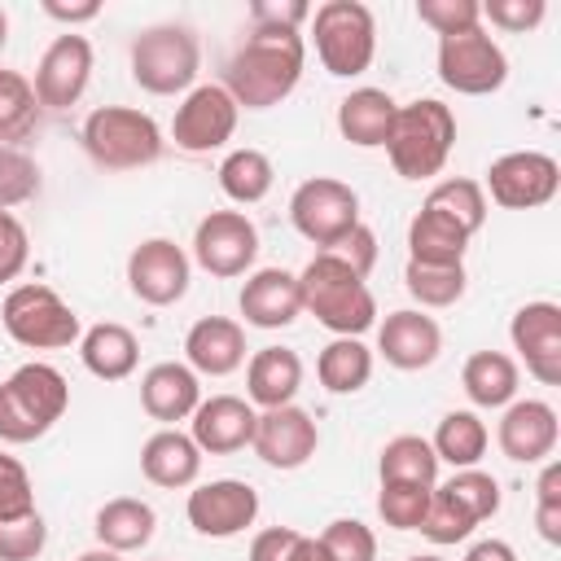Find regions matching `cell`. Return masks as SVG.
<instances>
[{
  "label": "cell",
  "instance_id": "obj_9",
  "mask_svg": "<svg viewBox=\"0 0 561 561\" xmlns=\"http://www.w3.org/2000/svg\"><path fill=\"white\" fill-rule=\"evenodd\" d=\"M289 224L320 250H337L359 224V193L333 175H311L289 197Z\"/></svg>",
  "mask_w": 561,
  "mask_h": 561
},
{
  "label": "cell",
  "instance_id": "obj_13",
  "mask_svg": "<svg viewBox=\"0 0 561 561\" xmlns=\"http://www.w3.org/2000/svg\"><path fill=\"white\" fill-rule=\"evenodd\" d=\"M237 118H241V110H237V101L228 96L224 83H197L175 105L171 140L184 153H215V149H224L232 140Z\"/></svg>",
  "mask_w": 561,
  "mask_h": 561
},
{
  "label": "cell",
  "instance_id": "obj_47",
  "mask_svg": "<svg viewBox=\"0 0 561 561\" xmlns=\"http://www.w3.org/2000/svg\"><path fill=\"white\" fill-rule=\"evenodd\" d=\"M535 526L543 543H561V465L543 460V473L535 482Z\"/></svg>",
  "mask_w": 561,
  "mask_h": 561
},
{
  "label": "cell",
  "instance_id": "obj_48",
  "mask_svg": "<svg viewBox=\"0 0 561 561\" xmlns=\"http://www.w3.org/2000/svg\"><path fill=\"white\" fill-rule=\"evenodd\" d=\"M31 263V237L13 210H0V285L18 280Z\"/></svg>",
  "mask_w": 561,
  "mask_h": 561
},
{
  "label": "cell",
  "instance_id": "obj_42",
  "mask_svg": "<svg viewBox=\"0 0 561 561\" xmlns=\"http://www.w3.org/2000/svg\"><path fill=\"white\" fill-rule=\"evenodd\" d=\"M316 543L324 548L329 561H377V535L359 517H333Z\"/></svg>",
  "mask_w": 561,
  "mask_h": 561
},
{
  "label": "cell",
  "instance_id": "obj_33",
  "mask_svg": "<svg viewBox=\"0 0 561 561\" xmlns=\"http://www.w3.org/2000/svg\"><path fill=\"white\" fill-rule=\"evenodd\" d=\"M381 482H412V486H438V456L430 438L421 434H394L377 456Z\"/></svg>",
  "mask_w": 561,
  "mask_h": 561
},
{
  "label": "cell",
  "instance_id": "obj_57",
  "mask_svg": "<svg viewBox=\"0 0 561 561\" xmlns=\"http://www.w3.org/2000/svg\"><path fill=\"white\" fill-rule=\"evenodd\" d=\"M4 44H9V13L0 9V53H4Z\"/></svg>",
  "mask_w": 561,
  "mask_h": 561
},
{
  "label": "cell",
  "instance_id": "obj_8",
  "mask_svg": "<svg viewBox=\"0 0 561 561\" xmlns=\"http://www.w3.org/2000/svg\"><path fill=\"white\" fill-rule=\"evenodd\" d=\"M0 324L26 351H66V346H75L83 337V324H79L75 307L53 285H39V280L13 285L4 294Z\"/></svg>",
  "mask_w": 561,
  "mask_h": 561
},
{
  "label": "cell",
  "instance_id": "obj_56",
  "mask_svg": "<svg viewBox=\"0 0 561 561\" xmlns=\"http://www.w3.org/2000/svg\"><path fill=\"white\" fill-rule=\"evenodd\" d=\"M75 561H123V557H118V552H110V548H101V543H96V548H88V552H79V557H75Z\"/></svg>",
  "mask_w": 561,
  "mask_h": 561
},
{
  "label": "cell",
  "instance_id": "obj_38",
  "mask_svg": "<svg viewBox=\"0 0 561 561\" xmlns=\"http://www.w3.org/2000/svg\"><path fill=\"white\" fill-rule=\"evenodd\" d=\"M425 206H434V210H443L447 219H456L469 237H473V232H482V224H486V193H482V184H478V180H469V175L438 180V184L430 188Z\"/></svg>",
  "mask_w": 561,
  "mask_h": 561
},
{
  "label": "cell",
  "instance_id": "obj_37",
  "mask_svg": "<svg viewBox=\"0 0 561 561\" xmlns=\"http://www.w3.org/2000/svg\"><path fill=\"white\" fill-rule=\"evenodd\" d=\"M39 123L35 88L22 70H0V145H22Z\"/></svg>",
  "mask_w": 561,
  "mask_h": 561
},
{
  "label": "cell",
  "instance_id": "obj_7",
  "mask_svg": "<svg viewBox=\"0 0 561 561\" xmlns=\"http://www.w3.org/2000/svg\"><path fill=\"white\" fill-rule=\"evenodd\" d=\"M311 39L316 57L333 79H355L377 57V18L359 0H324L311 9Z\"/></svg>",
  "mask_w": 561,
  "mask_h": 561
},
{
  "label": "cell",
  "instance_id": "obj_5",
  "mask_svg": "<svg viewBox=\"0 0 561 561\" xmlns=\"http://www.w3.org/2000/svg\"><path fill=\"white\" fill-rule=\"evenodd\" d=\"M83 153L105 167V171H140L153 167L167 149L162 127L153 123V114L136 110V105H96L83 118Z\"/></svg>",
  "mask_w": 561,
  "mask_h": 561
},
{
  "label": "cell",
  "instance_id": "obj_17",
  "mask_svg": "<svg viewBox=\"0 0 561 561\" xmlns=\"http://www.w3.org/2000/svg\"><path fill=\"white\" fill-rule=\"evenodd\" d=\"M513 351L526 359V373L543 386H561V307L539 298L513 311L508 320Z\"/></svg>",
  "mask_w": 561,
  "mask_h": 561
},
{
  "label": "cell",
  "instance_id": "obj_22",
  "mask_svg": "<svg viewBox=\"0 0 561 561\" xmlns=\"http://www.w3.org/2000/svg\"><path fill=\"white\" fill-rule=\"evenodd\" d=\"M237 307H241L250 329H285L302 316L298 276L285 272V267H259V272L245 276V285L237 294Z\"/></svg>",
  "mask_w": 561,
  "mask_h": 561
},
{
  "label": "cell",
  "instance_id": "obj_40",
  "mask_svg": "<svg viewBox=\"0 0 561 561\" xmlns=\"http://www.w3.org/2000/svg\"><path fill=\"white\" fill-rule=\"evenodd\" d=\"M434 486H412V482H381L377 491V513L390 530H421L425 508H430Z\"/></svg>",
  "mask_w": 561,
  "mask_h": 561
},
{
  "label": "cell",
  "instance_id": "obj_27",
  "mask_svg": "<svg viewBox=\"0 0 561 561\" xmlns=\"http://www.w3.org/2000/svg\"><path fill=\"white\" fill-rule=\"evenodd\" d=\"M79 359L96 381H123L140 364V337L118 320H101V324L83 329Z\"/></svg>",
  "mask_w": 561,
  "mask_h": 561
},
{
  "label": "cell",
  "instance_id": "obj_4",
  "mask_svg": "<svg viewBox=\"0 0 561 561\" xmlns=\"http://www.w3.org/2000/svg\"><path fill=\"white\" fill-rule=\"evenodd\" d=\"M70 408V381L53 364H22L0 381V443L44 438Z\"/></svg>",
  "mask_w": 561,
  "mask_h": 561
},
{
  "label": "cell",
  "instance_id": "obj_16",
  "mask_svg": "<svg viewBox=\"0 0 561 561\" xmlns=\"http://www.w3.org/2000/svg\"><path fill=\"white\" fill-rule=\"evenodd\" d=\"M88 79H92V44H88V35L61 31L44 48L31 88H35L39 110H70L88 92Z\"/></svg>",
  "mask_w": 561,
  "mask_h": 561
},
{
  "label": "cell",
  "instance_id": "obj_28",
  "mask_svg": "<svg viewBox=\"0 0 561 561\" xmlns=\"http://www.w3.org/2000/svg\"><path fill=\"white\" fill-rule=\"evenodd\" d=\"M394 110H399V101L386 88H355L337 101V131L355 149H381L390 136Z\"/></svg>",
  "mask_w": 561,
  "mask_h": 561
},
{
  "label": "cell",
  "instance_id": "obj_11",
  "mask_svg": "<svg viewBox=\"0 0 561 561\" xmlns=\"http://www.w3.org/2000/svg\"><path fill=\"white\" fill-rule=\"evenodd\" d=\"M561 188V167L552 153H539V149H513V153H500L491 167H486V180H482V193H491L495 206L504 210H535V206H548Z\"/></svg>",
  "mask_w": 561,
  "mask_h": 561
},
{
  "label": "cell",
  "instance_id": "obj_54",
  "mask_svg": "<svg viewBox=\"0 0 561 561\" xmlns=\"http://www.w3.org/2000/svg\"><path fill=\"white\" fill-rule=\"evenodd\" d=\"M465 561H517V552L504 539H478V543H469Z\"/></svg>",
  "mask_w": 561,
  "mask_h": 561
},
{
  "label": "cell",
  "instance_id": "obj_51",
  "mask_svg": "<svg viewBox=\"0 0 561 561\" xmlns=\"http://www.w3.org/2000/svg\"><path fill=\"white\" fill-rule=\"evenodd\" d=\"M333 254H342V259H346V263H351L359 276H368V272H373V263H377V232H373V228L359 219V224L346 232V241H342Z\"/></svg>",
  "mask_w": 561,
  "mask_h": 561
},
{
  "label": "cell",
  "instance_id": "obj_3",
  "mask_svg": "<svg viewBox=\"0 0 561 561\" xmlns=\"http://www.w3.org/2000/svg\"><path fill=\"white\" fill-rule=\"evenodd\" d=\"M451 145H456L451 105H443L434 96H421V101H408V105L394 110V123H390V136H386L381 149H386L394 175L430 180V175H438L447 167Z\"/></svg>",
  "mask_w": 561,
  "mask_h": 561
},
{
  "label": "cell",
  "instance_id": "obj_23",
  "mask_svg": "<svg viewBox=\"0 0 561 561\" xmlns=\"http://www.w3.org/2000/svg\"><path fill=\"white\" fill-rule=\"evenodd\" d=\"M245 329L228 316H202L184 333V364L197 377H228L245 364Z\"/></svg>",
  "mask_w": 561,
  "mask_h": 561
},
{
  "label": "cell",
  "instance_id": "obj_25",
  "mask_svg": "<svg viewBox=\"0 0 561 561\" xmlns=\"http://www.w3.org/2000/svg\"><path fill=\"white\" fill-rule=\"evenodd\" d=\"M140 473H145L153 486H162V491H184V486H193L197 473H202V447H197L184 430L162 425V430L149 434L145 447H140Z\"/></svg>",
  "mask_w": 561,
  "mask_h": 561
},
{
  "label": "cell",
  "instance_id": "obj_50",
  "mask_svg": "<svg viewBox=\"0 0 561 561\" xmlns=\"http://www.w3.org/2000/svg\"><path fill=\"white\" fill-rule=\"evenodd\" d=\"M307 18H311V4H302V0H259V4H250V26L298 31Z\"/></svg>",
  "mask_w": 561,
  "mask_h": 561
},
{
  "label": "cell",
  "instance_id": "obj_36",
  "mask_svg": "<svg viewBox=\"0 0 561 561\" xmlns=\"http://www.w3.org/2000/svg\"><path fill=\"white\" fill-rule=\"evenodd\" d=\"M403 285L416 298V307H456L465 298V263H408L403 267Z\"/></svg>",
  "mask_w": 561,
  "mask_h": 561
},
{
  "label": "cell",
  "instance_id": "obj_24",
  "mask_svg": "<svg viewBox=\"0 0 561 561\" xmlns=\"http://www.w3.org/2000/svg\"><path fill=\"white\" fill-rule=\"evenodd\" d=\"M197 403H202V377L188 364L162 359V364L145 368V377H140V408L153 421H162V425L188 421Z\"/></svg>",
  "mask_w": 561,
  "mask_h": 561
},
{
  "label": "cell",
  "instance_id": "obj_12",
  "mask_svg": "<svg viewBox=\"0 0 561 561\" xmlns=\"http://www.w3.org/2000/svg\"><path fill=\"white\" fill-rule=\"evenodd\" d=\"M259 259V228L245 210H210L193 228V263L219 280L245 276Z\"/></svg>",
  "mask_w": 561,
  "mask_h": 561
},
{
  "label": "cell",
  "instance_id": "obj_19",
  "mask_svg": "<svg viewBox=\"0 0 561 561\" xmlns=\"http://www.w3.org/2000/svg\"><path fill=\"white\" fill-rule=\"evenodd\" d=\"M254 456L272 469H302L316 447H320V430L311 421L307 408L298 403H285V408H267L259 412V425H254Z\"/></svg>",
  "mask_w": 561,
  "mask_h": 561
},
{
  "label": "cell",
  "instance_id": "obj_53",
  "mask_svg": "<svg viewBox=\"0 0 561 561\" xmlns=\"http://www.w3.org/2000/svg\"><path fill=\"white\" fill-rule=\"evenodd\" d=\"M44 13H48L53 22H66V31H75L79 22H92V18H101V4H96V0H83V4H61V0H44Z\"/></svg>",
  "mask_w": 561,
  "mask_h": 561
},
{
  "label": "cell",
  "instance_id": "obj_58",
  "mask_svg": "<svg viewBox=\"0 0 561 561\" xmlns=\"http://www.w3.org/2000/svg\"><path fill=\"white\" fill-rule=\"evenodd\" d=\"M408 561H443V557H434V552H416V557H408Z\"/></svg>",
  "mask_w": 561,
  "mask_h": 561
},
{
  "label": "cell",
  "instance_id": "obj_43",
  "mask_svg": "<svg viewBox=\"0 0 561 561\" xmlns=\"http://www.w3.org/2000/svg\"><path fill=\"white\" fill-rule=\"evenodd\" d=\"M39 193V162L13 145H0V210H13Z\"/></svg>",
  "mask_w": 561,
  "mask_h": 561
},
{
  "label": "cell",
  "instance_id": "obj_21",
  "mask_svg": "<svg viewBox=\"0 0 561 561\" xmlns=\"http://www.w3.org/2000/svg\"><path fill=\"white\" fill-rule=\"evenodd\" d=\"M188 425H193L188 438L202 447V456H232V451L254 443L259 412L241 394H210L193 408Z\"/></svg>",
  "mask_w": 561,
  "mask_h": 561
},
{
  "label": "cell",
  "instance_id": "obj_44",
  "mask_svg": "<svg viewBox=\"0 0 561 561\" xmlns=\"http://www.w3.org/2000/svg\"><path fill=\"white\" fill-rule=\"evenodd\" d=\"M416 18L443 39V35H465L482 26V4L478 0H416Z\"/></svg>",
  "mask_w": 561,
  "mask_h": 561
},
{
  "label": "cell",
  "instance_id": "obj_32",
  "mask_svg": "<svg viewBox=\"0 0 561 561\" xmlns=\"http://www.w3.org/2000/svg\"><path fill=\"white\" fill-rule=\"evenodd\" d=\"M486 443H491L486 421H482L478 412H469V408L443 412V421H438V430H434V438H430L438 465L447 460L451 469H473V465L486 456Z\"/></svg>",
  "mask_w": 561,
  "mask_h": 561
},
{
  "label": "cell",
  "instance_id": "obj_18",
  "mask_svg": "<svg viewBox=\"0 0 561 561\" xmlns=\"http://www.w3.org/2000/svg\"><path fill=\"white\" fill-rule=\"evenodd\" d=\"M561 438L557 408L543 399H513L495 425V443L513 465H543L552 460Z\"/></svg>",
  "mask_w": 561,
  "mask_h": 561
},
{
  "label": "cell",
  "instance_id": "obj_15",
  "mask_svg": "<svg viewBox=\"0 0 561 561\" xmlns=\"http://www.w3.org/2000/svg\"><path fill=\"white\" fill-rule=\"evenodd\" d=\"M184 517L206 539H232L259 517V491L241 478H210L188 491Z\"/></svg>",
  "mask_w": 561,
  "mask_h": 561
},
{
  "label": "cell",
  "instance_id": "obj_52",
  "mask_svg": "<svg viewBox=\"0 0 561 561\" xmlns=\"http://www.w3.org/2000/svg\"><path fill=\"white\" fill-rule=\"evenodd\" d=\"M298 535L302 530H294V526H267V530H259L250 539V557L245 561H289V548H294Z\"/></svg>",
  "mask_w": 561,
  "mask_h": 561
},
{
  "label": "cell",
  "instance_id": "obj_46",
  "mask_svg": "<svg viewBox=\"0 0 561 561\" xmlns=\"http://www.w3.org/2000/svg\"><path fill=\"white\" fill-rule=\"evenodd\" d=\"M35 513V486H31V473L18 456L0 451V522H13V517H26Z\"/></svg>",
  "mask_w": 561,
  "mask_h": 561
},
{
  "label": "cell",
  "instance_id": "obj_1",
  "mask_svg": "<svg viewBox=\"0 0 561 561\" xmlns=\"http://www.w3.org/2000/svg\"><path fill=\"white\" fill-rule=\"evenodd\" d=\"M302 61H307V44L298 31L250 26L241 48L224 66V88L237 101V110H272L298 88Z\"/></svg>",
  "mask_w": 561,
  "mask_h": 561
},
{
  "label": "cell",
  "instance_id": "obj_30",
  "mask_svg": "<svg viewBox=\"0 0 561 561\" xmlns=\"http://www.w3.org/2000/svg\"><path fill=\"white\" fill-rule=\"evenodd\" d=\"M460 386L473 408H508L517 399L522 373H517V359L504 351H473L460 368Z\"/></svg>",
  "mask_w": 561,
  "mask_h": 561
},
{
  "label": "cell",
  "instance_id": "obj_26",
  "mask_svg": "<svg viewBox=\"0 0 561 561\" xmlns=\"http://www.w3.org/2000/svg\"><path fill=\"white\" fill-rule=\"evenodd\" d=\"M298 386H302V359H298V351H289V346H263V351L250 355V364H245V399H250V408H259V412L285 408V403H294Z\"/></svg>",
  "mask_w": 561,
  "mask_h": 561
},
{
  "label": "cell",
  "instance_id": "obj_55",
  "mask_svg": "<svg viewBox=\"0 0 561 561\" xmlns=\"http://www.w3.org/2000/svg\"><path fill=\"white\" fill-rule=\"evenodd\" d=\"M289 561H329L324 548L316 543V535H298L294 548H289Z\"/></svg>",
  "mask_w": 561,
  "mask_h": 561
},
{
  "label": "cell",
  "instance_id": "obj_6",
  "mask_svg": "<svg viewBox=\"0 0 561 561\" xmlns=\"http://www.w3.org/2000/svg\"><path fill=\"white\" fill-rule=\"evenodd\" d=\"M197 70L202 44L184 22H158L131 39V79L149 96H180L197 88Z\"/></svg>",
  "mask_w": 561,
  "mask_h": 561
},
{
  "label": "cell",
  "instance_id": "obj_41",
  "mask_svg": "<svg viewBox=\"0 0 561 561\" xmlns=\"http://www.w3.org/2000/svg\"><path fill=\"white\" fill-rule=\"evenodd\" d=\"M478 530V522L443 491V486H434L430 491V508H425V522H421V535L430 539V543H438V548H447V543H465L469 535Z\"/></svg>",
  "mask_w": 561,
  "mask_h": 561
},
{
  "label": "cell",
  "instance_id": "obj_34",
  "mask_svg": "<svg viewBox=\"0 0 561 561\" xmlns=\"http://www.w3.org/2000/svg\"><path fill=\"white\" fill-rule=\"evenodd\" d=\"M316 377L329 394H355L373 377V351L359 337H333L316 359Z\"/></svg>",
  "mask_w": 561,
  "mask_h": 561
},
{
  "label": "cell",
  "instance_id": "obj_39",
  "mask_svg": "<svg viewBox=\"0 0 561 561\" xmlns=\"http://www.w3.org/2000/svg\"><path fill=\"white\" fill-rule=\"evenodd\" d=\"M443 491H447L478 526L500 513V482H495L486 469H478V465H473V469H456V473L443 482Z\"/></svg>",
  "mask_w": 561,
  "mask_h": 561
},
{
  "label": "cell",
  "instance_id": "obj_49",
  "mask_svg": "<svg viewBox=\"0 0 561 561\" xmlns=\"http://www.w3.org/2000/svg\"><path fill=\"white\" fill-rule=\"evenodd\" d=\"M543 13H548L543 0H486V4H482V18H486L491 26H500V31H508V35L535 31V26L543 22Z\"/></svg>",
  "mask_w": 561,
  "mask_h": 561
},
{
  "label": "cell",
  "instance_id": "obj_14",
  "mask_svg": "<svg viewBox=\"0 0 561 561\" xmlns=\"http://www.w3.org/2000/svg\"><path fill=\"white\" fill-rule=\"evenodd\" d=\"M193 259L171 237H149L127 254V289L149 307H175L188 294Z\"/></svg>",
  "mask_w": 561,
  "mask_h": 561
},
{
  "label": "cell",
  "instance_id": "obj_2",
  "mask_svg": "<svg viewBox=\"0 0 561 561\" xmlns=\"http://www.w3.org/2000/svg\"><path fill=\"white\" fill-rule=\"evenodd\" d=\"M302 311H311L333 337H359L377 324V298L368 280L333 250H316V259L298 272Z\"/></svg>",
  "mask_w": 561,
  "mask_h": 561
},
{
  "label": "cell",
  "instance_id": "obj_31",
  "mask_svg": "<svg viewBox=\"0 0 561 561\" xmlns=\"http://www.w3.org/2000/svg\"><path fill=\"white\" fill-rule=\"evenodd\" d=\"M469 232L434 206H421L408 224V263H465Z\"/></svg>",
  "mask_w": 561,
  "mask_h": 561
},
{
  "label": "cell",
  "instance_id": "obj_10",
  "mask_svg": "<svg viewBox=\"0 0 561 561\" xmlns=\"http://www.w3.org/2000/svg\"><path fill=\"white\" fill-rule=\"evenodd\" d=\"M438 79L460 96H491L508 79V57L482 26H473L465 35H443L438 39Z\"/></svg>",
  "mask_w": 561,
  "mask_h": 561
},
{
  "label": "cell",
  "instance_id": "obj_29",
  "mask_svg": "<svg viewBox=\"0 0 561 561\" xmlns=\"http://www.w3.org/2000/svg\"><path fill=\"white\" fill-rule=\"evenodd\" d=\"M153 526H158V513H153V504H145V500H136V495H114V500H105L101 508H96V517H92V535H96V543L101 548H110V552H140L149 539H153Z\"/></svg>",
  "mask_w": 561,
  "mask_h": 561
},
{
  "label": "cell",
  "instance_id": "obj_45",
  "mask_svg": "<svg viewBox=\"0 0 561 561\" xmlns=\"http://www.w3.org/2000/svg\"><path fill=\"white\" fill-rule=\"evenodd\" d=\"M48 543V526L35 513L26 517H13V522H0V561H35Z\"/></svg>",
  "mask_w": 561,
  "mask_h": 561
},
{
  "label": "cell",
  "instance_id": "obj_20",
  "mask_svg": "<svg viewBox=\"0 0 561 561\" xmlns=\"http://www.w3.org/2000/svg\"><path fill=\"white\" fill-rule=\"evenodd\" d=\"M443 351V329L434 316H425L421 307H403V311H390L381 324H377V355L399 368V373H421L438 359Z\"/></svg>",
  "mask_w": 561,
  "mask_h": 561
},
{
  "label": "cell",
  "instance_id": "obj_35",
  "mask_svg": "<svg viewBox=\"0 0 561 561\" xmlns=\"http://www.w3.org/2000/svg\"><path fill=\"white\" fill-rule=\"evenodd\" d=\"M272 180H276V167L263 149H232L224 162H219V188L228 202L237 206H254L272 193Z\"/></svg>",
  "mask_w": 561,
  "mask_h": 561
}]
</instances>
